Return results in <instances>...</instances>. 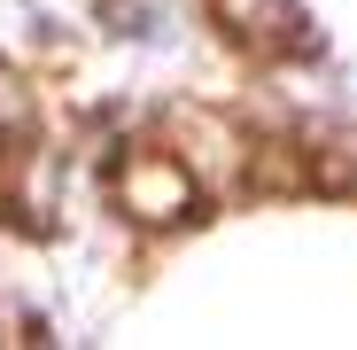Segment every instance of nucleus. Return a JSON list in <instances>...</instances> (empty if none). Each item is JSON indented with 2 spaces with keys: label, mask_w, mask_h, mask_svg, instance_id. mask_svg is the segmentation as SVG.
I'll use <instances>...</instances> for the list:
<instances>
[{
  "label": "nucleus",
  "mask_w": 357,
  "mask_h": 350,
  "mask_svg": "<svg viewBox=\"0 0 357 350\" xmlns=\"http://www.w3.org/2000/svg\"><path fill=\"white\" fill-rule=\"evenodd\" d=\"M116 203H125L140 226H178V218H195V180H187L178 156L132 148L125 163H116Z\"/></svg>",
  "instance_id": "1"
},
{
  "label": "nucleus",
  "mask_w": 357,
  "mask_h": 350,
  "mask_svg": "<svg viewBox=\"0 0 357 350\" xmlns=\"http://www.w3.org/2000/svg\"><path fill=\"white\" fill-rule=\"evenodd\" d=\"M218 16L233 39H249V47H303V24H295L287 0H218Z\"/></svg>",
  "instance_id": "2"
}]
</instances>
